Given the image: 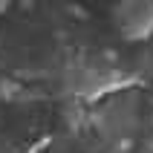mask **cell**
<instances>
[{"label": "cell", "mask_w": 153, "mask_h": 153, "mask_svg": "<svg viewBox=\"0 0 153 153\" xmlns=\"http://www.w3.org/2000/svg\"><path fill=\"white\" fill-rule=\"evenodd\" d=\"M110 17L116 32L130 43L153 38V0H116Z\"/></svg>", "instance_id": "1"}, {"label": "cell", "mask_w": 153, "mask_h": 153, "mask_svg": "<svg viewBox=\"0 0 153 153\" xmlns=\"http://www.w3.org/2000/svg\"><path fill=\"white\" fill-rule=\"evenodd\" d=\"M9 3H12V0H0V12H3V9H9Z\"/></svg>", "instance_id": "2"}]
</instances>
